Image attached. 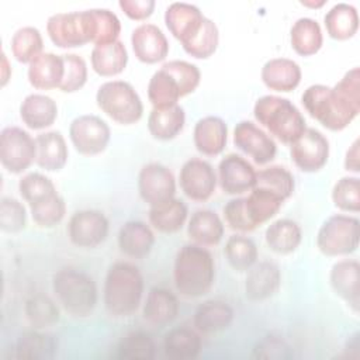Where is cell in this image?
<instances>
[{
	"mask_svg": "<svg viewBox=\"0 0 360 360\" xmlns=\"http://www.w3.org/2000/svg\"><path fill=\"white\" fill-rule=\"evenodd\" d=\"M307 112L329 131L345 129L360 112V69L353 68L333 86L312 84L301 96Z\"/></svg>",
	"mask_w": 360,
	"mask_h": 360,
	"instance_id": "1",
	"label": "cell"
},
{
	"mask_svg": "<svg viewBox=\"0 0 360 360\" xmlns=\"http://www.w3.org/2000/svg\"><path fill=\"white\" fill-rule=\"evenodd\" d=\"M165 24L186 53L195 59H207L218 48V27L194 4L172 3L165 11Z\"/></svg>",
	"mask_w": 360,
	"mask_h": 360,
	"instance_id": "2",
	"label": "cell"
},
{
	"mask_svg": "<svg viewBox=\"0 0 360 360\" xmlns=\"http://www.w3.org/2000/svg\"><path fill=\"white\" fill-rule=\"evenodd\" d=\"M173 280L177 292L186 298L205 295L215 280L212 255L200 245H183L174 257Z\"/></svg>",
	"mask_w": 360,
	"mask_h": 360,
	"instance_id": "3",
	"label": "cell"
},
{
	"mask_svg": "<svg viewBox=\"0 0 360 360\" xmlns=\"http://www.w3.org/2000/svg\"><path fill=\"white\" fill-rule=\"evenodd\" d=\"M143 294V277L139 269L128 262H115L104 280V307L112 316L127 318L136 312Z\"/></svg>",
	"mask_w": 360,
	"mask_h": 360,
	"instance_id": "4",
	"label": "cell"
},
{
	"mask_svg": "<svg viewBox=\"0 0 360 360\" xmlns=\"http://www.w3.org/2000/svg\"><path fill=\"white\" fill-rule=\"evenodd\" d=\"M201 80L200 69L187 60H169L158 69L148 83V98L155 108L177 104L193 93Z\"/></svg>",
	"mask_w": 360,
	"mask_h": 360,
	"instance_id": "5",
	"label": "cell"
},
{
	"mask_svg": "<svg viewBox=\"0 0 360 360\" xmlns=\"http://www.w3.org/2000/svg\"><path fill=\"white\" fill-rule=\"evenodd\" d=\"M256 121L280 142L291 145L305 129L307 122L301 111L288 100L280 96H262L253 107Z\"/></svg>",
	"mask_w": 360,
	"mask_h": 360,
	"instance_id": "6",
	"label": "cell"
},
{
	"mask_svg": "<svg viewBox=\"0 0 360 360\" xmlns=\"http://www.w3.org/2000/svg\"><path fill=\"white\" fill-rule=\"evenodd\" d=\"M52 290L62 308L75 318H86L96 308L97 285L84 271L59 270L52 278Z\"/></svg>",
	"mask_w": 360,
	"mask_h": 360,
	"instance_id": "7",
	"label": "cell"
},
{
	"mask_svg": "<svg viewBox=\"0 0 360 360\" xmlns=\"http://www.w3.org/2000/svg\"><path fill=\"white\" fill-rule=\"evenodd\" d=\"M98 108L121 125H132L142 118L143 104L131 83L110 80L103 83L96 93Z\"/></svg>",
	"mask_w": 360,
	"mask_h": 360,
	"instance_id": "8",
	"label": "cell"
},
{
	"mask_svg": "<svg viewBox=\"0 0 360 360\" xmlns=\"http://www.w3.org/2000/svg\"><path fill=\"white\" fill-rule=\"evenodd\" d=\"M46 32L59 48H77L96 42L97 22L94 10L53 14L46 21Z\"/></svg>",
	"mask_w": 360,
	"mask_h": 360,
	"instance_id": "9",
	"label": "cell"
},
{
	"mask_svg": "<svg viewBox=\"0 0 360 360\" xmlns=\"http://www.w3.org/2000/svg\"><path fill=\"white\" fill-rule=\"evenodd\" d=\"M359 239L360 221L352 215L336 214L321 225L316 248L325 256H343L357 250Z\"/></svg>",
	"mask_w": 360,
	"mask_h": 360,
	"instance_id": "10",
	"label": "cell"
},
{
	"mask_svg": "<svg viewBox=\"0 0 360 360\" xmlns=\"http://www.w3.org/2000/svg\"><path fill=\"white\" fill-rule=\"evenodd\" d=\"M37 159L35 139L20 127H6L0 132V162L13 174L25 172Z\"/></svg>",
	"mask_w": 360,
	"mask_h": 360,
	"instance_id": "11",
	"label": "cell"
},
{
	"mask_svg": "<svg viewBox=\"0 0 360 360\" xmlns=\"http://www.w3.org/2000/svg\"><path fill=\"white\" fill-rule=\"evenodd\" d=\"M69 138L76 152L94 156L105 150L111 131L108 124L97 115L84 114L76 117L69 125Z\"/></svg>",
	"mask_w": 360,
	"mask_h": 360,
	"instance_id": "12",
	"label": "cell"
},
{
	"mask_svg": "<svg viewBox=\"0 0 360 360\" xmlns=\"http://www.w3.org/2000/svg\"><path fill=\"white\" fill-rule=\"evenodd\" d=\"M138 191L141 198L149 205H162L176 194V179L173 172L165 165L152 162L145 165L138 174Z\"/></svg>",
	"mask_w": 360,
	"mask_h": 360,
	"instance_id": "13",
	"label": "cell"
},
{
	"mask_svg": "<svg viewBox=\"0 0 360 360\" xmlns=\"http://www.w3.org/2000/svg\"><path fill=\"white\" fill-rule=\"evenodd\" d=\"M291 160L305 173L321 170L329 159V141L315 128H307L290 148Z\"/></svg>",
	"mask_w": 360,
	"mask_h": 360,
	"instance_id": "14",
	"label": "cell"
},
{
	"mask_svg": "<svg viewBox=\"0 0 360 360\" xmlns=\"http://www.w3.org/2000/svg\"><path fill=\"white\" fill-rule=\"evenodd\" d=\"M108 228V219L101 211L82 210L70 217L66 231L75 246L93 249L107 239Z\"/></svg>",
	"mask_w": 360,
	"mask_h": 360,
	"instance_id": "15",
	"label": "cell"
},
{
	"mask_svg": "<svg viewBox=\"0 0 360 360\" xmlns=\"http://www.w3.org/2000/svg\"><path fill=\"white\" fill-rule=\"evenodd\" d=\"M217 180L214 167L200 158H191L184 162L179 174V183L183 194L197 202H204L212 197Z\"/></svg>",
	"mask_w": 360,
	"mask_h": 360,
	"instance_id": "16",
	"label": "cell"
},
{
	"mask_svg": "<svg viewBox=\"0 0 360 360\" xmlns=\"http://www.w3.org/2000/svg\"><path fill=\"white\" fill-rule=\"evenodd\" d=\"M233 145L257 165L271 162L277 152L274 139L252 121H239L235 125Z\"/></svg>",
	"mask_w": 360,
	"mask_h": 360,
	"instance_id": "17",
	"label": "cell"
},
{
	"mask_svg": "<svg viewBox=\"0 0 360 360\" xmlns=\"http://www.w3.org/2000/svg\"><path fill=\"white\" fill-rule=\"evenodd\" d=\"M256 170L250 162L229 153L218 165V181L225 194L238 195L250 191L256 183Z\"/></svg>",
	"mask_w": 360,
	"mask_h": 360,
	"instance_id": "18",
	"label": "cell"
},
{
	"mask_svg": "<svg viewBox=\"0 0 360 360\" xmlns=\"http://www.w3.org/2000/svg\"><path fill=\"white\" fill-rule=\"evenodd\" d=\"M132 51L142 63L153 65L163 60L169 53V41L163 31L150 22L138 25L131 35Z\"/></svg>",
	"mask_w": 360,
	"mask_h": 360,
	"instance_id": "19",
	"label": "cell"
},
{
	"mask_svg": "<svg viewBox=\"0 0 360 360\" xmlns=\"http://www.w3.org/2000/svg\"><path fill=\"white\" fill-rule=\"evenodd\" d=\"M329 283L338 297H340L356 314L360 309V264L354 259L336 262L329 274Z\"/></svg>",
	"mask_w": 360,
	"mask_h": 360,
	"instance_id": "20",
	"label": "cell"
},
{
	"mask_svg": "<svg viewBox=\"0 0 360 360\" xmlns=\"http://www.w3.org/2000/svg\"><path fill=\"white\" fill-rule=\"evenodd\" d=\"M193 141L200 153L205 156H217L226 146L228 125L219 117L207 115L195 122Z\"/></svg>",
	"mask_w": 360,
	"mask_h": 360,
	"instance_id": "21",
	"label": "cell"
},
{
	"mask_svg": "<svg viewBox=\"0 0 360 360\" xmlns=\"http://www.w3.org/2000/svg\"><path fill=\"white\" fill-rule=\"evenodd\" d=\"M281 284V273L277 264L260 262L253 264L245 280V294L250 301H263L273 297Z\"/></svg>",
	"mask_w": 360,
	"mask_h": 360,
	"instance_id": "22",
	"label": "cell"
},
{
	"mask_svg": "<svg viewBox=\"0 0 360 360\" xmlns=\"http://www.w3.org/2000/svg\"><path fill=\"white\" fill-rule=\"evenodd\" d=\"M260 77L267 89L288 93L298 87L302 73L295 60L287 58H273L263 65Z\"/></svg>",
	"mask_w": 360,
	"mask_h": 360,
	"instance_id": "23",
	"label": "cell"
},
{
	"mask_svg": "<svg viewBox=\"0 0 360 360\" xmlns=\"http://www.w3.org/2000/svg\"><path fill=\"white\" fill-rule=\"evenodd\" d=\"M65 73L62 55L42 52L28 65V82L34 89L51 90L60 86Z\"/></svg>",
	"mask_w": 360,
	"mask_h": 360,
	"instance_id": "24",
	"label": "cell"
},
{
	"mask_svg": "<svg viewBox=\"0 0 360 360\" xmlns=\"http://www.w3.org/2000/svg\"><path fill=\"white\" fill-rule=\"evenodd\" d=\"M177 297L167 288L153 287L149 290L142 315L146 322L153 326H165L172 323L179 314Z\"/></svg>",
	"mask_w": 360,
	"mask_h": 360,
	"instance_id": "25",
	"label": "cell"
},
{
	"mask_svg": "<svg viewBox=\"0 0 360 360\" xmlns=\"http://www.w3.org/2000/svg\"><path fill=\"white\" fill-rule=\"evenodd\" d=\"M120 250L134 259H141L149 255L155 245V235L149 225L142 221H128L118 231Z\"/></svg>",
	"mask_w": 360,
	"mask_h": 360,
	"instance_id": "26",
	"label": "cell"
},
{
	"mask_svg": "<svg viewBox=\"0 0 360 360\" xmlns=\"http://www.w3.org/2000/svg\"><path fill=\"white\" fill-rule=\"evenodd\" d=\"M37 165L46 172L60 170L69 158L63 135L59 131H48L37 135Z\"/></svg>",
	"mask_w": 360,
	"mask_h": 360,
	"instance_id": "27",
	"label": "cell"
},
{
	"mask_svg": "<svg viewBox=\"0 0 360 360\" xmlns=\"http://www.w3.org/2000/svg\"><path fill=\"white\" fill-rule=\"evenodd\" d=\"M58 117V105L45 94H28L20 105V118L30 129L49 128Z\"/></svg>",
	"mask_w": 360,
	"mask_h": 360,
	"instance_id": "28",
	"label": "cell"
},
{
	"mask_svg": "<svg viewBox=\"0 0 360 360\" xmlns=\"http://www.w3.org/2000/svg\"><path fill=\"white\" fill-rule=\"evenodd\" d=\"M93 70L104 77L117 76L127 68L128 52L122 41L94 45L90 55Z\"/></svg>",
	"mask_w": 360,
	"mask_h": 360,
	"instance_id": "29",
	"label": "cell"
},
{
	"mask_svg": "<svg viewBox=\"0 0 360 360\" xmlns=\"http://www.w3.org/2000/svg\"><path fill=\"white\" fill-rule=\"evenodd\" d=\"M186 112L180 104L170 107L152 108L148 117V131L159 141H170L176 138L184 128Z\"/></svg>",
	"mask_w": 360,
	"mask_h": 360,
	"instance_id": "30",
	"label": "cell"
},
{
	"mask_svg": "<svg viewBox=\"0 0 360 360\" xmlns=\"http://www.w3.org/2000/svg\"><path fill=\"white\" fill-rule=\"evenodd\" d=\"M224 222L211 210H197L187 225L188 238L200 246H217L224 236Z\"/></svg>",
	"mask_w": 360,
	"mask_h": 360,
	"instance_id": "31",
	"label": "cell"
},
{
	"mask_svg": "<svg viewBox=\"0 0 360 360\" xmlns=\"http://www.w3.org/2000/svg\"><path fill=\"white\" fill-rule=\"evenodd\" d=\"M233 321V309L224 301L210 300L198 305L193 316L194 328L204 335L226 329Z\"/></svg>",
	"mask_w": 360,
	"mask_h": 360,
	"instance_id": "32",
	"label": "cell"
},
{
	"mask_svg": "<svg viewBox=\"0 0 360 360\" xmlns=\"http://www.w3.org/2000/svg\"><path fill=\"white\" fill-rule=\"evenodd\" d=\"M264 239L271 252L277 255H290L300 246L302 231L295 221L281 218L267 226Z\"/></svg>",
	"mask_w": 360,
	"mask_h": 360,
	"instance_id": "33",
	"label": "cell"
},
{
	"mask_svg": "<svg viewBox=\"0 0 360 360\" xmlns=\"http://www.w3.org/2000/svg\"><path fill=\"white\" fill-rule=\"evenodd\" d=\"M202 347L200 335L190 328L170 329L163 339V349L167 357L174 360L195 359Z\"/></svg>",
	"mask_w": 360,
	"mask_h": 360,
	"instance_id": "34",
	"label": "cell"
},
{
	"mask_svg": "<svg viewBox=\"0 0 360 360\" xmlns=\"http://www.w3.org/2000/svg\"><path fill=\"white\" fill-rule=\"evenodd\" d=\"M326 32L330 38L346 41L356 35L359 30V13L347 3L335 4L323 17Z\"/></svg>",
	"mask_w": 360,
	"mask_h": 360,
	"instance_id": "35",
	"label": "cell"
},
{
	"mask_svg": "<svg viewBox=\"0 0 360 360\" xmlns=\"http://www.w3.org/2000/svg\"><path fill=\"white\" fill-rule=\"evenodd\" d=\"M290 42L292 49L301 56L315 55L323 44L321 25L309 17L298 18L290 30Z\"/></svg>",
	"mask_w": 360,
	"mask_h": 360,
	"instance_id": "36",
	"label": "cell"
},
{
	"mask_svg": "<svg viewBox=\"0 0 360 360\" xmlns=\"http://www.w3.org/2000/svg\"><path fill=\"white\" fill-rule=\"evenodd\" d=\"M58 352V342L52 335L37 330L24 332L15 342L14 357L30 360L52 359Z\"/></svg>",
	"mask_w": 360,
	"mask_h": 360,
	"instance_id": "37",
	"label": "cell"
},
{
	"mask_svg": "<svg viewBox=\"0 0 360 360\" xmlns=\"http://www.w3.org/2000/svg\"><path fill=\"white\" fill-rule=\"evenodd\" d=\"M187 214V205L179 198H172L162 205L150 207L148 218L150 225L159 232L174 233L184 226Z\"/></svg>",
	"mask_w": 360,
	"mask_h": 360,
	"instance_id": "38",
	"label": "cell"
},
{
	"mask_svg": "<svg viewBox=\"0 0 360 360\" xmlns=\"http://www.w3.org/2000/svg\"><path fill=\"white\" fill-rule=\"evenodd\" d=\"M253 187L263 188L283 201L290 198L295 188L294 176L283 166H270L256 173V183Z\"/></svg>",
	"mask_w": 360,
	"mask_h": 360,
	"instance_id": "39",
	"label": "cell"
},
{
	"mask_svg": "<svg viewBox=\"0 0 360 360\" xmlns=\"http://www.w3.org/2000/svg\"><path fill=\"white\" fill-rule=\"evenodd\" d=\"M224 255L235 271L243 273L256 263L257 248L250 238L243 235H232L225 243Z\"/></svg>",
	"mask_w": 360,
	"mask_h": 360,
	"instance_id": "40",
	"label": "cell"
},
{
	"mask_svg": "<svg viewBox=\"0 0 360 360\" xmlns=\"http://www.w3.org/2000/svg\"><path fill=\"white\" fill-rule=\"evenodd\" d=\"M11 53L20 63H31L42 53L44 39L38 28L27 25L18 28L11 37Z\"/></svg>",
	"mask_w": 360,
	"mask_h": 360,
	"instance_id": "41",
	"label": "cell"
},
{
	"mask_svg": "<svg viewBox=\"0 0 360 360\" xmlns=\"http://www.w3.org/2000/svg\"><path fill=\"white\" fill-rule=\"evenodd\" d=\"M32 221L39 228H53L58 225L65 214H66V204L65 200L56 193L42 201L30 205Z\"/></svg>",
	"mask_w": 360,
	"mask_h": 360,
	"instance_id": "42",
	"label": "cell"
},
{
	"mask_svg": "<svg viewBox=\"0 0 360 360\" xmlns=\"http://www.w3.org/2000/svg\"><path fill=\"white\" fill-rule=\"evenodd\" d=\"M156 346L145 332H131L118 345V357L128 360H150L155 357Z\"/></svg>",
	"mask_w": 360,
	"mask_h": 360,
	"instance_id": "43",
	"label": "cell"
},
{
	"mask_svg": "<svg viewBox=\"0 0 360 360\" xmlns=\"http://www.w3.org/2000/svg\"><path fill=\"white\" fill-rule=\"evenodd\" d=\"M18 191L22 200L28 202V205L42 201L58 193L53 181L45 174L37 172L28 173L20 179Z\"/></svg>",
	"mask_w": 360,
	"mask_h": 360,
	"instance_id": "44",
	"label": "cell"
},
{
	"mask_svg": "<svg viewBox=\"0 0 360 360\" xmlns=\"http://www.w3.org/2000/svg\"><path fill=\"white\" fill-rule=\"evenodd\" d=\"M25 315L35 328H45L59 321V308L49 297L37 294L25 302Z\"/></svg>",
	"mask_w": 360,
	"mask_h": 360,
	"instance_id": "45",
	"label": "cell"
},
{
	"mask_svg": "<svg viewBox=\"0 0 360 360\" xmlns=\"http://www.w3.org/2000/svg\"><path fill=\"white\" fill-rule=\"evenodd\" d=\"M335 207L346 212L360 211V180L356 176H346L338 180L332 188Z\"/></svg>",
	"mask_w": 360,
	"mask_h": 360,
	"instance_id": "46",
	"label": "cell"
},
{
	"mask_svg": "<svg viewBox=\"0 0 360 360\" xmlns=\"http://www.w3.org/2000/svg\"><path fill=\"white\" fill-rule=\"evenodd\" d=\"M62 56L65 63V73L59 90L63 93H75L80 90L87 82L86 60L76 53H65Z\"/></svg>",
	"mask_w": 360,
	"mask_h": 360,
	"instance_id": "47",
	"label": "cell"
},
{
	"mask_svg": "<svg viewBox=\"0 0 360 360\" xmlns=\"http://www.w3.org/2000/svg\"><path fill=\"white\" fill-rule=\"evenodd\" d=\"M27 211L24 205L13 198L3 197L0 201V228L3 232L15 233L25 228Z\"/></svg>",
	"mask_w": 360,
	"mask_h": 360,
	"instance_id": "48",
	"label": "cell"
},
{
	"mask_svg": "<svg viewBox=\"0 0 360 360\" xmlns=\"http://www.w3.org/2000/svg\"><path fill=\"white\" fill-rule=\"evenodd\" d=\"M97 22V35H96V45L98 44H108L118 39L121 32V22L118 17L110 11L108 8H93Z\"/></svg>",
	"mask_w": 360,
	"mask_h": 360,
	"instance_id": "49",
	"label": "cell"
},
{
	"mask_svg": "<svg viewBox=\"0 0 360 360\" xmlns=\"http://www.w3.org/2000/svg\"><path fill=\"white\" fill-rule=\"evenodd\" d=\"M224 217H225L226 225L233 231H239V232L255 231L246 217L245 207H243V197L229 200L224 207Z\"/></svg>",
	"mask_w": 360,
	"mask_h": 360,
	"instance_id": "50",
	"label": "cell"
},
{
	"mask_svg": "<svg viewBox=\"0 0 360 360\" xmlns=\"http://www.w3.org/2000/svg\"><path fill=\"white\" fill-rule=\"evenodd\" d=\"M253 356L262 359H290L292 353L284 340L274 336H267L257 343Z\"/></svg>",
	"mask_w": 360,
	"mask_h": 360,
	"instance_id": "51",
	"label": "cell"
},
{
	"mask_svg": "<svg viewBox=\"0 0 360 360\" xmlns=\"http://www.w3.org/2000/svg\"><path fill=\"white\" fill-rule=\"evenodd\" d=\"M118 6L127 17L136 21L146 20L155 10L153 0H121Z\"/></svg>",
	"mask_w": 360,
	"mask_h": 360,
	"instance_id": "52",
	"label": "cell"
},
{
	"mask_svg": "<svg viewBox=\"0 0 360 360\" xmlns=\"http://www.w3.org/2000/svg\"><path fill=\"white\" fill-rule=\"evenodd\" d=\"M360 141L359 138L354 139V142L350 145V148L346 152L345 156V169L352 173L360 172Z\"/></svg>",
	"mask_w": 360,
	"mask_h": 360,
	"instance_id": "53",
	"label": "cell"
},
{
	"mask_svg": "<svg viewBox=\"0 0 360 360\" xmlns=\"http://www.w3.org/2000/svg\"><path fill=\"white\" fill-rule=\"evenodd\" d=\"M11 76V68L8 65L7 56L4 52H1V86H6L8 79Z\"/></svg>",
	"mask_w": 360,
	"mask_h": 360,
	"instance_id": "54",
	"label": "cell"
},
{
	"mask_svg": "<svg viewBox=\"0 0 360 360\" xmlns=\"http://www.w3.org/2000/svg\"><path fill=\"white\" fill-rule=\"evenodd\" d=\"M325 3H326L325 0H321V1H301L302 6L311 7V8H319V7H322Z\"/></svg>",
	"mask_w": 360,
	"mask_h": 360,
	"instance_id": "55",
	"label": "cell"
}]
</instances>
